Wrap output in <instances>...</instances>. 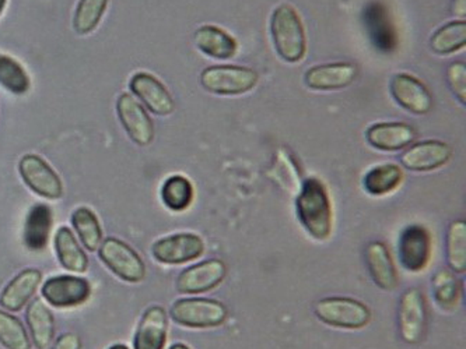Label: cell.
<instances>
[{
	"label": "cell",
	"mask_w": 466,
	"mask_h": 349,
	"mask_svg": "<svg viewBox=\"0 0 466 349\" xmlns=\"http://www.w3.org/2000/svg\"><path fill=\"white\" fill-rule=\"evenodd\" d=\"M25 319L34 345L38 349H48L56 333L54 314L48 306L41 299H35L28 304Z\"/></svg>",
	"instance_id": "obj_24"
},
{
	"label": "cell",
	"mask_w": 466,
	"mask_h": 349,
	"mask_svg": "<svg viewBox=\"0 0 466 349\" xmlns=\"http://www.w3.org/2000/svg\"><path fill=\"white\" fill-rule=\"evenodd\" d=\"M55 249L62 267L73 273H86L88 268V257L80 247L76 236L67 226H62L55 235Z\"/></svg>",
	"instance_id": "obj_26"
},
{
	"label": "cell",
	"mask_w": 466,
	"mask_h": 349,
	"mask_svg": "<svg viewBox=\"0 0 466 349\" xmlns=\"http://www.w3.org/2000/svg\"><path fill=\"white\" fill-rule=\"evenodd\" d=\"M98 256L101 262L122 281L137 284L145 280V262L129 244H125L121 239H104L98 247Z\"/></svg>",
	"instance_id": "obj_6"
},
{
	"label": "cell",
	"mask_w": 466,
	"mask_h": 349,
	"mask_svg": "<svg viewBox=\"0 0 466 349\" xmlns=\"http://www.w3.org/2000/svg\"><path fill=\"white\" fill-rule=\"evenodd\" d=\"M168 334V316L164 307H148L135 334V349H164Z\"/></svg>",
	"instance_id": "obj_21"
},
{
	"label": "cell",
	"mask_w": 466,
	"mask_h": 349,
	"mask_svg": "<svg viewBox=\"0 0 466 349\" xmlns=\"http://www.w3.org/2000/svg\"><path fill=\"white\" fill-rule=\"evenodd\" d=\"M0 85L15 94H25L30 88V79L22 65L7 55L0 54Z\"/></svg>",
	"instance_id": "obj_35"
},
{
	"label": "cell",
	"mask_w": 466,
	"mask_h": 349,
	"mask_svg": "<svg viewBox=\"0 0 466 349\" xmlns=\"http://www.w3.org/2000/svg\"><path fill=\"white\" fill-rule=\"evenodd\" d=\"M195 45L207 56L226 61L231 59L238 51V44L228 31L216 25H202L195 31Z\"/></svg>",
	"instance_id": "obj_23"
},
{
	"label": "cell",
	"mask_w": 466,
	"mask_h": 349,
	"mask_svg": "<svg viewBox=\"0 0 466 349\" xmlns=\"http://www.w3.org/2000/svg\"><path fill=\"white\" fill-rule=\"evenodd\" d=\"M296 214L314 241L324 242L333 231V210L329 193L319 178L304 179L296 194Z\"/></svg>",
	"instance_id": "obj_1"
},
{
	"label": "cell",
	"mask_w": 466,
	"mask_h": 349,
	"mask_svg": "<svg viewBox=\"0 0 466 349\" xmlns=\"http://www.w3.org/2000/svg\"><path fill=\"white\" fill-rule=\"evenodd\" d=\"M130 90L145 104L146 108L158 116H167L176 109L173 96L166 85L148 73H137L129 83Z\"/></svg>",
	"instance_id": "obj_17"
},
{
	"label": "cell",
	"mask_w": 466,
	"mask_h": 349,
	"mask_svg": "<svg viewBox=\"0 0 466 349\" xmlns=\"http://www.w3.org/2000/svg\"><path fill=\"white\" fill-rule=\"evenodd\" d=\"M116 109H118L122 126L127 130L132 142L142 145V147H146L153 142L155 125L139 101L135 100L134 96L129 94H122L119 96L118 104H116Z\"/></svg>",
	"instance_id": "obj_14"
},
{
	"label": "cell",
	"mask_w": 466,
	"mask_h": 349,
	"mask_svg": "<svg viewBox=\"0 0 466 349\" xmlns=\"http://www.w3.org/2000/svg\"><path fill=\"white\" fill-rule=\"evenodd\" d=\"M431 234L426 226L413 224L400 232L398 259L409 273H421L431 259Z\"/></svg>",
	"instance_id": "obj_8"
},
{
	"label": "cell",
	"mask_w": 466,
	"mask_h": 349,
	"mask_svg": "<svg viewBox=\"0 0 466 349\" xmlns=\"http://www.w3.org/2000/svg\"><path fill=\"white\" fill-rule=\"evenodd\" d=\"M452 150L447 143L426 140L410 145L400 155L403 168L412 172H431L441 168L451 160Z\"/></svg>",
	"instance_id": "obj_15"
},
{
	"label": "cell",
	"mask_w": 466,
	"mask_h": 349,
	"mask_svg": "<svg viewBox=\"0 0 466 349\" xmlns=\"http://www.w3.org/2000/svg\"><path fill=\"white\" fill-rule=\"evenodd\" d=\"M72 225L86 249L96 252L103 242V229L97 215L87 207L77 208L72 215Z\"/></svg>",
	"instance_id": "obj_32"
},
{
	"label": "cell",
	"mask_w": 466,
	"mask_h": 349,
	"mask_svg": "<svg viewBox=\"0 0 466 349\" xmlns=\"http://www.w3.org/2000/svg\"><path fill=\"white\" fill-rule=\"evenodd\" d=\"M431 293L434 302L442 310H452L461 301V283L454 271L441 268L431 277Z\"/></svg>",
	"instance_id": "obj_29"
},
{
	"label": "cell",
	"mask_w": 466,
	"mask_h": 349,
	"mask_svg": "<svg viewBox=\"0 0 466 349\" xmlns=\"http://www.w3.org/2000/svg\"><path fill=\"white\" fill-rule=\"evenodd\" d=\"M315 317L330 327L361 330L371 322V310L358 299L329 296L314 304Z\"/></svg>",
	"instance_id": "obj_3"
},
{
	"label": "cell",
	"mask_w": 466,
	"mask_h": 349,
	"mask_svg": "<svg viewBox=\"0 0 466 349\" xmlns=\"http://www.w3.org/2000/svg\"><path fill=\"white\" fill-rule=\"evenodd\" d=\"M452 13L458 17H462L463 20L466 15L465 0H452Z\"/></svg>",
	"instance_id": "obj_39"
},
{
	"label": "cell",
	"mask_w": 466,
	"mask_h": 349,
	"mask_svg": "<svg viewBox=\"0 0 466 349\" xmlns=\"http://www.w3.org/2000/svg\"><path fill=\"white\" fill-rule=\"evenodd\" d=\"M170 349H191L188 345H185V344H174V345L170 346Z\"/></svg>",
	"instance_id": "obj_40"
},
{
	"label": "cell",
	"mask_w": 466,
	"mask_h": 349,
	"mask_svg": "<svg viewBox=\"0 0 466 349\" xmlns=\"http://www.w3.org/2000/svg\"><path fill=\"white\" fill-rule=\"evenodd\" d=\"M41 281H43V273L36 268H25L20 271L2 291L0 306L9 312H20L35 295Z\"/></svg>",
	"instance_id": "obj_20"
},
{
	"label": "cell",
	"mask_w": 466,
	"mask_h": 349,
	"mask_svg": "<svg viewBox=\"0 0 466 349\" xmlns=\"http://www.w3.org/2000/svg\"><path fill=\"white\" fill-rule=\"evenodd\" d=\"M0 344L6 349H31V340L17 317L0 310Z\"/></svg>",
	"instance_id": "obj_34"
},
{
	"label": "cell",
	"mask_w": 466,
	"mask_h": 349,
	"mask_svg": "<svg viewBox=\"0 0 466 349\" xmlns=\"http://www.w3.org/2000/svg\"><path fill=\"white\" fill-rule=\"evenodd\" d=\"M44 298L55 307H75L85 304L91 295V285L86 278L58 275L44 283Z\"/></svg>",
	"instance_id": "obj_13"
},
{
	"label": "cell",
	"mask_w": 466,
	"mask_h": 349,
	"mask_svg": "<svg viewBox=\"0 0 466 349\" xmlns=\"http://www.w3.org/2000/svg\"><path fill=\"white\" fill-rule=\"evenodd\" d=\"M370 277L379 288L394 291L398 286V273L394 260L384 242L374 241L369 244L364 252Z\"/></svg>",
	"instance_id": "obj_22"
},
{
	"label": "cell",
	"mask_w": 466,
	"mask_h": 349,
	"mask_svg": "<svg viewBox=\"0 0 466 349\" xmlns=\"http://www.w3.org/2000/svg\"><path fill=\"white\" fill-rule=\"evenodd\" d=\"M445 252L450 270L455 274H465L466 271V224L463 220L454 221L447 231Z\"/></svg>",
	"instance_id": "obj_33"
},
{
	"label": "cell",
	"mask_w": 466,
	"mask_h": 349,
	"mask_svg": "<svg viewBox=\"0 0 466 349\" xmlns=\"http://www.w3.org/2000/svg\"><path fill=\"white\" fill-rule=\"evenodd\" d=\"M358 75V67L351 64L319 65L307 70L304 83L309 90L338 91L349 87Z\"/></svg>",
	"instance_id": "obj_19"
},
{
	"label": "cell",
	"mask_w": 466,
	"mask_h": 349,
	"mask_svg": "<svg viewBox=\"0 0 466 349\" xmlns=\"http://www.w3.org/2000/svg\"><path fill=\"white\" fill-rule=\"evenodd\" d=\"M52 228V211L48 205L36 204L28 211L25 218L23 241L28 250L41 252L48 244L49 232Z\"/></svg>",
	"instance_id": "obj_25"
},
{
	"label": "cell",
	"mask_w": 466,
	"mask_h": 349,
	"mask_svg": "<svg viewBox=\"0 0 466 349\" xmlns=\"http://www.w3.org/2000/svg\"><path fill=\"white\" fill-rule=\"evenodd\" d=\"M170 317L187 328H216L225 324L228 310L225 304L209 298L178 299L171 304Z\"/></svg>",
	"instance_id": "obj_4"
},
{
	"label": "cell",
	"mask_w": 466,
	"mask_h": 349,
	"mask_svg": "<svg viewBox=\"0 0 466 349\" xmlns=\"http://www.w3.org/2000/svg\"><path fill=\"white\" fill-rule=\"evenodd\" d=\"M194 186L188 178L182 174H173L161 187V200L171 211H184L194 202Z\"/></svg>",
	"instance_id": "obj_30"
},
{
	"label": "cell",
	"mask_w": 466,
	"mask_h": 349,
	"mask_svg": "<svg viewBox=\"0 0 466 349\" xmlns=\"http://www.w3.org/2000/svg\"><path fill=\"white\" fill-rule=\"evenodd\" d=\"M109 349H129L127 345H122V344H116V345L111 346Z\"/></svg>",
	"instance_id": "obj_41"
},
{
	"label": "cell",
	"mask_w": 466,
	"mask_h": 349,
	"mask_svg": "<svg viewBox=\"0 0 466 349\" xmlns=\"http://www.w3.org/2000/svg\"><path fill=\"white\" fill-rule=\"evenodd\" d=\"M449 85L458 100L466 104V66L463 62H454L449 67Z\"/></svg>",
	"instance_id": "obj_37"
},
{
	"label": "cell",
	"mask_w": 466,
	"mask_h": 349,
	"mask_svg": "<svg viewBox=\"0 0 466 349\" xmlns=\"http://www.w3.org/2000/svg\"><path fill=\"white\" fill-rule=\"evenodd\" d=\"M23 181L36 194L46 199L56 200L64 193L61 178L46 161L35 154H27L18 164Z\"/></svg>",
	"instance_id": "obj_11"
},
{
	"label": "cell",
	"mask_w": 466,
	"mask_h": 349,
	"mask_svg": "<svg viewBox=\"0 0 466 349\" xmlns=\"http://www.w3.org/2000/svg\"><path fill=\"white\" fill-rule=\"evenodd\" d=\"M49 349H82V340L73 333L62 334Z\"/></svg>",
	"instance_id": "obj_38"
},
{
	"label": "cell",
	"mask_w": 466,
	"mask_h": 349,
	"mask_svg": "<svg viewBox=\"0 0 466 349\" xmlns=\"http://www.w3.org/2000/svg\"><path fill=\"white\" fill-rule=\"evenodd\" d=\"M390 95L395 103L415 115H426L431 111L433 98L426 85L408 73H398L390 79Z\"/></svg>",
	"instance_id": "obj_12"
},
{
	"label": "cell",
	"mask_w": 466,
	"mask_h": 349,
	"mask_svg": "<svg viewBox=\"0 0 466 349\" xmlns=\"http://www.w3.org/2000/svg\"><path fill=\"white\" fill-rule=\"evenodd\" d=\"M5 5H6V0H0V15L4 12Z\"/></svg>",
	"instance_id": "obj_42"
},
{
	"label": "cell",
	"mask_w": 466,
	"mask_h": 349,
	"mask_svg": "<svg viewBox=\"0 0 466 349\" xmlns=\"http://www.w3.org/2000/svg\"><path fill=\"white\" fill-rule=\"evenodd\" d=\"M228 275V265L220 259H209L185 268L177 278V291L185 295L207 294L220 285Z\"/></svg>",
	"instance_id": "obj_10"
},
{
	"label": "cell",
	"mask_w": 466,
	"mask_h": 349,
	"mask_svg": "<svg viewBox=\"0 0 466 349\" xmlns=\"http://www.w3.org/2000/svg\"><path fill=\"white\" fill-rule=\"evenodd\" d=\"M269 176L280 189L290 194H297L303 184L300 166L293 154L286 148H279L276 153Z\"/></svg>",
	"instance_id": "obj_27"
},
{
	"label": "cell",
	"mask_w": 466,
	"mask_h": 349,
	"mask_svg": "<svg viewBox=\"0 0 466 349\" xmlns=\"http://www.w3.org/2000/svg\"><path fill=\"white\" fill-rule=\"evenodd\" d=\"M258 83L257 70L236 65L210 66L200 75L202 87L216 95H242L254 90Z\"/></svg>",
	"instance_id": "obj_5"
},
{
	"label": "cell",
	"mask_w": 466,
	"mask_h": 349,
	"mask_svg": "<svg viewBox=\"0 0 466 349\" xmlns=\"http://www.w3.org/2000/svg\"><path fill=\"white\" fill-rule=\"evenodd\" d=\"M466 45L465 20H455L442 25L431 36V48L437 55H451Z\"/></svg>",
	"instance_id": "obj_31"
},
{
	"label": "cell",
	"mask_w": 466,
	"mask_h": 349,
	"mask_svg": "<svg viewBox=\"0 0 466 349\" xmlns=\"http://www.w3.org/2000/svg\"><path fill=\"white\" fill-rule=\"evenodd\" d=\"M363 20L372 45L385 54H390L397 49V30L384 4L374 0L367 5L363 12Z\"/></svg>",
	"instance_id": "obj_16"
},
{
	"label": "cell",
	"mask_w": 466,
	"mask_h": 349,
	"mask_svg": "<svg viewBox=\"0 0 466 349\" xmlns=\"http://www.w3.org/2000/svg\"><path fill=\"white\" fill-rule=\"evenodd\" d=\"M416 129L402 122H381L367 129L366 140L372 148L385 153L405 150L416 140Z\"/></svg>",
	"instance_id": "obj_18"
},
{
	"label": "cell",
	"mask_w": 466,
	"mask_h": 349,
	"mask_svg": "<svg viewBox=\"0 0 466 349\" xmlns=\"http://www.w3.org/2000/svg\"><path fill=\"white\" fill-rule=\"evenodd\" d=\"M205 254V241L197 234L182 232L158 239L152 247V254L158 263L167 265L185 264L199 259Z\"/></svg>",
	"instance_id": "obj_9"
},
{
	"label": "cell",
	"mask_w": 466,
	"mask_h": 349,
	"mask_svg": "<svg viewBox=\"0 0 466 349\" xmlns=\"http://www.w3.org/2000/svg\"><path fill=\"white\" fill-rule=\"evenodd\" d=\"M403 171L397 164H381L370 169L363 178V186L371 196H387L403 182Z\"/></svg>",
	"instance_id": "obj_28"
},
{
	"label": "cell",
	"mask_w": 466,
	"mask_h": 349,
	"mask_svg": "<svg viewBox=\"0 0 466 349\" xmlns=\"http://www.w3.org/2000/svg\"><path fill=\"white\" fill-rule=\"evenodd\" d=\"M270 35L279 56L288 64L303 61L307 52L306 30L297 10L290 5H280L270 17Z\"/></svg>",
	"instance_id": "obj_2"
},
{
	"label": "cell",
	"mask_w": 466,
	"mask_h": 349,
	"mask_svg": "<svg viewBox=\"0 0 466 349\" xmlns=\"http://www.w3.org/2000/svg\"><path fill=\"white\" fill-rule=\"evenodd\" d=\"M398 328L406 344L415 345L423 340L427 328L426 299L420 289L409 288L400 296L398 307Z\"/></svg>",
	"instance_id": "obj_7"
},
{
	"label": "cell",
	"mask_w": 466,
	"mask_h": 349,
	"mask_svg": "<svg viewBox=\"0 0 466 349\" xmlns=\"http://www.w3.org/2000/svg\"><path fill=\"white\" fill-rule=\"evenodd\" d=\"M106 4L108 0H80L73 22L76 33L85 35L95 30L106 12Z\"/></svg>",
	"instance_id": "obj_36"
}]
</instances>
